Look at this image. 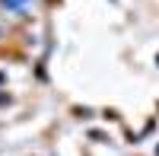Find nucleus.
<instances>
[{"mask_svg": "<svg viewBox=\"0 0 159 156\" xmlns=\"http://www.w3.org/2000/svg\"><path fill=\"white\" fill-rule=\"evenodd\" d=\"M19 3H22V7H25V3H29V0H19Z\"/></svg>", "mask_w": 159, "mask_h": 156, "instance_id": "7ed1b4c3", "label": "nucleus"}, {"mask_svg": "<svg viewBox=\"0 0 159 156\" xmlns=\"http://www.w3.org/2000/svg\"><path fill=\"white\" fill-rule=\"evenodd\" d=\"M3 83H7V76H3V73H0V86H3Z\"/></svg>", "mask_w": 159, "mask_h": 156, "instance_id": "f03ea898", "label": "nucleus"}, {"mask_svg": "<svg viewBox=\"0 0 159 156\" xmlns=\"http://www.w3.org/2000/svg\"><path fill=\"white\" fill-rule=\"evenodd\" d=\"M7 102H10V96H3V93H0V105H7Z\"/></svg>", "mask_w": 159, "mask_h": 156, "instance_id": "f257e3e1", "label": "nucleus"}]
</instances>
